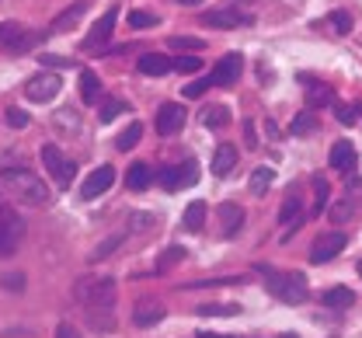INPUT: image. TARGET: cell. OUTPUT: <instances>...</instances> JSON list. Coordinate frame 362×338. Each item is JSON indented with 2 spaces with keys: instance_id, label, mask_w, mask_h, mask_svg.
<instances>
[{
  "instance_id": "1",
  "label": "cell",
  "mask_w": 362,
  "mask_h": 338,
  "mask_svg": "<svg viewBox=\"0 0 362 338\" xmlns=\"http://www.w3.org/2000/svg\"><path fill=\"white\" fill-rule=\"evenodd\" d=\"M0 182L14 192V199H21V202H28V206H45V202L52 199V195H49V185H45L35 171H28V168H4V171H0Z\"/></svg>"
},
{
  "instance_id": "2",
  "label": "cell",
  "mask_w": 362,
  "mask_h": 338,
  "mask_svg": "<svg viewBox=\"0 0 362 338\" xmlns=\"http://www.w3.org/2000/svg\"><path fill=\"white\" fill-rule=\"evenodd\" d=\"M255 272H262L265 286H269L272 296H279L282 303H303L310 290H307V279L300 272H279L272 265H255Z\"/></svg>"
},
{
  "instance_id": "3",
  "label": "cell",
  "mask_w": 362,
  "mask_h": 338,
  "mask_svg": "<svg viewBox=\"0 0 362 338\" xmlns=\"http://www.w3.org/2000/svg\"><path fill=\"white\" fill-rule=\"evenodd\" d=\"M115 279L112 276H101V279H81L77 286H74V296L81 300V303H88L90 310H112L115 307Z\"/></svg>"
},
{
  "instance_id": "4",
  "label": "cell",
  "mask_w": 362,
  "mask_h": 338,
  "mask_svg": "<svg viewBox=\"0 0 362 338\" xmlns=\"http://www.w3.org/2000/svg\"><path fill=\"white\" fill-rule=\"evenodd\" d=\"M42 168L49 171V178H52V185H59V189H70L74 185V178H77V164L59 150L56 144H45L42 146Z\"/></svg>"
},
{
  "instance_id": "5",
  "label": "cell",
  "mask_w": 362,
  "mask_h": 338,
  "mask_svg": "<svg viewBox=\"0 0 362 338\" xmlns=\"http://www.w3.org/2000/svg\"><path fill=\"white\" fill-rule=\"evenodd\" d=\"M345 244H349V238H345L341 231L320 234V238L314 241V247H310V262H314V265H327L334 255H341V251H345Z\"/></svg>"
},
{
  "instance_id": "6",
  "label": "cell",
  "mask_w": 362,
  "mask_h": 338,
  "mask_svg": "<svg viewBox=\"0 0 362 338\" xmlns=\"http://www.w3.org/2000/svg\"><path fill=\"white\" fill-rule=\"evenodd\" d=\"M35 42V35L21 25V21H0V49L7 52H25Z\"/></svg>"
},
{
  "instance_id": "7",
  "label": "cell",
  "mask_w": 362,
  "mask_h": 338,
  "mask_svg": "<svg viewBox=\"0 0 362 338\" xmlns=\"http://www.w3.org/2000/svg\"><path fill=\"white\" fill-rule=\"evenodd\" d=\"M59 88H63V81L56 77V74H39V77H32L28 84H25V98L28 101H39V105H45V101H52V98L59 95Z\"/></svg>"
},
{
  "instance_id": "8",
  "label": "cell",
  "mask_w": 362,
  "mask_h": 338,
  "mask_svg": "<svg viewBox=\"0 0 362 338\" xmlns=\"http://www.w3.org/2000/svg\"><path fill=\"white\" fill-rule=\"evenodd\" d=\"M240 70H244V56L240 52H226L223 59L216 63V70L209 74V81H213V88H230V84H237Z\"/></svg>"
},
{
  "instance_id": "9",
  "label": "cell",
  "mask_w": 362,
  "mask_h": 338,
  "mask_svg": "<svg viewBox=\"0 0 362 338\" xmlns=\"http://www.w3.org/2000/svg\"><path fill=\"white\" fill-rule=\"evenodd\" d=\"M115 21H119V7L112 4L98 21H94V28H90V35L84 39V49H94V46H105L108 39H112V32H115Z\"/></svg>"
},
{
  "instance_id": "10",
  "label": "cell",
  "mask_w": 362,
  "mask_h": 338,
  "mask_svg": "<svg viewBox=\"0 0 362 338\" xmlns=\"http://www.w3.org/2000/svg\"><path fill=\"white\" fill-rule=\"evenodd\" d=\"M115 185V168L112 164H101L98 171H90L88 182L81 185V199H98L101 192H108Z\"/></svg>"
},
{
  "instance_id": "11",
  "label": "cell",
  "mask_w": 362,
  "mask_h": 338,
  "mask_svg": "<svg viewBox=\"0 0 362 338\" xmlns=\"http://www.w3.org/2000/svg\"><path fill=\"white\" fill-rule=\"evenodd\" d=\"M255 18L251 14H240L237 7H220V11H209L202 14V25L206 28H237V25H251Z\"/></svg>"
},
{
  "instance_id": "12",
  "label": "cell",
  "mask_w": 362,
  "mask_h": 338,
  "mask_svg": "<svg viewBox=\"0 0 362 338\" xmlns=\"http://www.w3.org/2000/svg\"><path fill=\"white\" fill-rule=\"evenodd\" d=\"M181 126H185V108H181L178 101H164L160 112H157V133L160 136H171V133H178Z\"/></svg>"
},
{
  "instance_id": "13",
  "label": "cell",
  "mask_w": 362,
  "mask_h": 338,
  "mask_svg": "<svg viewBox=\"0 0 362 338\" xmlns=\"http://www.w3.org/2000/svg\"><path fill=\"white\" fill-rule=\"evenodd\" d=\"M136 70L143 77H164V74H171V56H164V52H143L136 59Z\"/></svg>"
},
{
  "instance_id": "14",
  "label": "cell",
  "mask_w": 362,
  "mask_h": 338,
  "mask_svg": "<svg viewBox=\"0 0 362 338\" xmlns=\"http://www.w3.org/2000/svg\"><path fill=\"white\" fill-rule=\"evenodd\" d=\"M216 216H220L223 238H237V234H240V227H244V209H240L237 202H220Z\"/></svg>"
},
{
  "instance_id": "15",
  "label": "cell",
  "mask_w": 362,
  "mask_h": 338,
  "mask_svg": "<svg viewBox=\"0 0 362 338\" xmlns=\"http://www.w3.org/2000/svg\"><path fill=\"white\" fill-rule=\"evenodd\" d=\"M303 84H307V112H314V108H327V105H334V91L327 88V84H320L314 77H300Z\"/></svg>"
},
{
  "instance_id": "16",
  "label": "cell",
  "mask_w": 362,
  "mask_h": 338,
  "mask_svg": "<svg viewBox=\"0 0 362 338\" xmlns=\"http://www.w3.org/2000/svg\"><path fill=\"white\" fill-rule=\"evenodd\" d=\"M164 321V307L157 303V300H139L133 310V325L136 328H153V325H160Z\"/></svg>"
},
{
  "instance_id": "17",
  "label": "cell",
  "mask_w": 362,
  "mask_h": 338,
  "mask_svg": "<svg viewBox=\"0 0 362 338\" xmlns=\"http://www.w3.org/2000/svg\"><path fill=\"white\" fill-rule=\"evenodd\" d=\"M331 168L334 171H352L356 164H359V153H356V146L349 144V140H338V144L331 146Z\"/></svg>"
},
{
  "instance_id": "18",
  "label": "cell",
  "mask_w": 362,
  "mask_h": 338,
  "mask_svg": "<svg viewBox=\"0 0 362 338\" xmlns=\"http://www.w3.org/2000/svg\"><path fill=\"white\" fill-rule=\"evenodd\" d=\"M233 168H237V146L220 144L216 146V153H213V175H216V178H226Z\"/></svg>"
},
{
  "instance_id": "19",
  "label": "cell",
  "mask_w": 362,
  "mask_h": 338,
  "mask_svg": "<svg viewBox=\"0 0 362 338\" xmlns=\"http://www.w3.org/2000/svg\"><path fill=\"white\" fill-rule=\"evenodd\" d=\"M181 227H185L188 234H199V231L206 227V202H202V199H192V202H188V209H185V216H181Z\"/></svg>"
},
{
  "instance_id": "20",
  "label": "cell",
  "mask_w": 362,
  "mask_h": 338,
  "mask_svg": "<svg viewBox=\"0 0 362 338\" xmlns=\"http://www.w3.org/2000/svg\"><path fill=\"white\" fill-rule=\"evenodd\" d=\"M150 182H153V171H150V164L136 161V164H129V168H126V185H129L133 192H143Z\"/></svg>"
},
{
  "instance_id": "21",
  "label": "cell",
  "mask_w": 362,
  "mask_h": 338,
  "mask_svg": "<svg viewBox=\"0 0 362 338\" xmlns=\"http://www.w3.org/2000/svg\"><path fill=\"white\" fill-rule=\"evenodd\" d=\"M320 303H324V307H331V310H345V307H352V303H356V293L349 290V286H334V290L320 293Z\"/></svg>"
},
{
  "instance_id": "22",
  "label": "cell",
  "mask_w": 362,
  "mask_h": 338,
  "mask_svg": "<svg viewBox=\"0 0 362 338\" xmlns=\"http://www.w3.org/2000/svg\"><path fill=\"white\" fill-rule=\"evenodd\" d=\"M272 182H275V168H269V164H258V168L251 171V182H247V189H251V195H265Z\"/></svg>"
},
{
  "instance_id": "23",
  "label": "cell",
  "mask_w": 362,
  "mask_h": 338,
  "mask_svg": "<svg viewBox=\"0 0 362 338\" xmlns=\"http://www.w3.org/2000/svg\"><path fill=\"white\" fill-rule=\"evenodd\" d=\"M84 11H88V4H84V0H81V4H74V7H66V11H63V14H59V18H56V21L49 25V32H45V35H56V32H63V28L77 25Z\"/></svg>"
},
{
  "instance_id": "24",
  "label": "cell",
  "mask_w": 362,
  "mask_h": 338,
  "mask_svg": "<svg viewBox=\"0 0 362 338\" xmlns=\"http://www.w3.org/2000/svg\"><path fill=\"white\" fill-rule=\"evenodd\" d=\"M98 98H101L98 74H94V70H81V101H84V105H98Z\"/></svg>"
},
{
  "instance_id": "25",
  "label": "cell",
  "mask_w": 362,
  "mask_h": 338,
  "mask_svg": "<svg viewBox=\"0 0 362 338\" xmlns=\"http://www.w3.org/2000/svg\"><path fill=\"white\" fill-rule=\"evenodd\" d=\"M226 122H230V108H226V105L202 108V126H206V129H223Z\"/></svg>"
},
{
  "instance_id": "26",
  "label": "cell",
  "mask_w": 362,
  "mask_h": 338,
  "mask_svg": "<svg viewBox=\"0 0 362 338\" xmlns=\"http://www.w3.org/2000/svg\"><path fill=\"white\" fill-rule=\"evenodd\" d=\"M195 314L199 317H233V314H240V303H202V307H195Z\"/></svg>"
},
{
  "instance_id": "27",
  "label": "cell",
  "mask_w": 362,
  "mask_h": 338,
  "mask_svg": "<svg viewBox=\"0 0 362 338\" xmlns=\"http://www.w3.org/2000/svg\"><path fill=\"white\" fill-rule=\"evenodd\" d=\"M129 112V105L126 101H119V98H108V101H101V108H98V119L108 126V122H115L119 115H126Z\"/></svg>"
},
{
  "instance_id": "28",
  "label": "cell",
  "mask_w": 362,
  "mask_h": 338,
  "mask_svg": "<svg viewBox=\"0 0 362 338\" xmlns=\"http://www.w3.org/2000/svg\"><path fill=\"white\" fill-rule=\"evenodd\" d=\"M122 241H126V234H112V238H105V241H101V244H98V247H94V251L88 255V262H105V258H108L112 251H119V247H122Z\"/></svg>"
},
{
  "instance_id": "29",
  "label": "cell",
  "mask_w": 362,
  "mask_h": 338,
  "mask_svg": "<svg viewBox=\"0 0 362 338\" xmlns=\"http://www.w3.org/2000/svg\"><path fill=\"white\" fill-rule=\"evenodd\" d=\"M300 209H303V199L296 192L286 195V202H282V209H279V223H289V220H300Z\"/></svg>"
},
{
  "instance_id": "30",
  "label": "cell",
  "mask_w": 362,
  "mask_h": 338,
  "mask_svg": "<svg viewBox=\"0 0 362 338\" xmlns=\"http://www.w3.org/2000/svg\"><path fill=\"white\" fill-rule=\"evenodd\" d=\"M195 182H199V161L188 157L185 164H178V189H188V185H195Z\"/></svg>"
},
{
  "instance_id": "31",
  "label": "cell",
  "mask_w": 362,
  "mask_h": 338,
  "mask_svg": "<svg viewBox=\"0 0 362 338\" xmlns=\"http://www.w3.org/2000/svg\"><path fill=\"white\" fill-rule=\"evenodd\" d=\"M139 136H143V126H139V122H129V126H126V129L119 133V140H115V146H119V150L126 153V150H133V146L139 144Z\"/></svg>"
},
{
  "instance_id": "32",
  "label": "cell",
  "mask_w": 362,
  "mask_h": 338,
  "mask_svg": "<svg viewBox=\"0 0 362 338\" xmlns=\"http://www.w3.org/2000/svg\"><path fill=\"white\" fill-rule=\"evenodd\" d=\"M289 129H293V136H307V133H314L317 129V115L314 112H300V115L293 119V126H289Z\"/></svg>"
},
{
  "instance_id": "33",
  "label": "cell",
  "mask_w": 362,
  "mask_h": 338,
  "mask_svg": "<svg viewBox=\"0 0 362 338\" xmlns=\"http://www.w3.org/2000/svg\"><path fill=\"white\" fill-rule=\"evenodd\" d=\"M244 279L240 276H223V279H195V283H185V290H206V286H240Z\"/></svg>"
},
{
  "instance_id": "34",
  "label": "cell",
  "mask_w": 362,
  "mask_h": 338,
  "mask_svg": "<svg viewBox=\"0 0 362 338\" xmlns=\"http://www.w3.org/2000/svg\"><path fill=\"white\" fill-rule=\"evenodd\" d=\"M331 28H334V35H349L352 32V14L349 11H331Z\"/></svg>"
},
{
  "instance_id": "35",
  "label": "cell",
  "mask_w": 362,
  "mask_h": 338,
  "mask_svg": "<svg viewBox=\"0 0 362 338\" xmlns=\"http://www.w3.org/2000/svg\"><path fill=\"white\" fill-rule=\"evenodd\" d=\"M185 255H188V251H185L181 244H171V247L164 251V258L157 262V272H168L171 265H178V262H181V258H185Z\"/></svg>"
},
{
  "instance_id": "36",
  "label": "cell",
  "mask_w": 362,
  "mask_h": 338,
  "mask_svg": "<svg viewBox=\"0 0 362 338\" xmlns=\"http://www.w3.org/2000/svg\"><path fill=\"white\" fill-rule=\"evenodd\" d=\"M314 192H317V213H324L327 206H331V185H327V178H314Z\"/></svg>"
},
{
  "instance_id": "37",
  "label": "cell",
  "mask_w": 362,
  "mask_h": 338,
  "mask_svg": "<svg viewBox=\"0 0 362 338\" xmlns=\"http://www.w3.org/2000/svg\"><path fill=\"white\" fill-rule=\"evenodd\" d=\"M171 70H178V74H195V70H202V59H199V56H178V59H171Z\"/></svg>"
},
{
  "instance_id": "38",
  "label": "cell",
  "mask_w": 362,
  "mask_h": 338,
  "mask_svg": "<svg viewBox=\"0 0 362 338\" xmlns=\"http://www.w3.org/2000/svg\"><path fill=\"white\" fill-rule=\"evenodd\" d=\"M129 25H133V28H153V25H160V18L150 14V11H133V14H129Z\"/></svg>"
},
{
  "instance_id": "39",
  "label": "cell",
  "mask_w": 362,
  "mask_h": 338,
  "mask_svg": "<svg viewBox=\"0 0 362 338\" xmlns=\"http://www.w3.org/2000/svg\"><path fill=\"white\" fill-rule=\"evenodd\" d=\"M4 122H7L11 129H25V126H28V112H21V108H7V112H4Z\"/></svg>"
},
{
  "instance_id": "40",
  "label": "cell",
  "mask_w": 362,
  "mask_h": 338,
  "mask_svg": "<svg viewBox=\"0 0 362 338\" xmlns=\"http://www.w3.org/2000/svg\"><path fill=\"white\" fill-rule=\"evenodd\" d=\"M157 182H160L168 192H175V189H178V164H175V168H160V171H157Z\"/></svg>"
},
{
  "instance_id": "41",
  "label": "cell",
  "mask_w": 362,
  "mask_h": 338,
  "mask_svg": "<svg viewBox=\"0 0 362 338\" xmlns=\"http://www.w3.org/2000/svg\"><path fill=\"white\" fill-rule=\"evenodd\" d=\"M0 290L21 293L25 290V276H21V272H14V276H0Z\"/></svg>"
},
{
  "instance_id": "42",
  "label": "cell",
  "mask_w": 362,
  "mask_h": 338,
  "mask_svg": "<svg viewBox=\"0 0 362 338\" xmlns=\"http://www.w3.org/2000/svg\"><path fill=\"white\" fill-rule=\"evenodd\" d=\"M209 88H213V81H209V77H199V81H192V84L185 88V98H202Z\"/></svg>"
},
{
  "instance_id": "43",
  "label": "cell",
  "mask_w": 362,
  "mask_h": 338,
  "mask_svg": "<svg viewBox=\"0 0 362 338\" xmlns=\"http://www.w3.org/2000/svg\"><path fill=\"white\" fill-rule=\"evenodd\" d=\"M171 49H202V39H192V35H175Z\"/></svg>"
},
{
  "instance_id": "44",
  "label": "cell",
  "mask_w": 362,
  "mask_h": 338,
  "mask_svg": "<svg viewBox=\"0 0 362 338\" xmlns=\"http://www.w3.org/2000/svg\"><path fill=\"white\" fill-rule=\"evenodd\" d=\"M359 108H362V105H356V108H349V105H338V122H341V126H352Z\"/></svg>"
},
{
  "instance_id": "45",
  "label": "cell",
  "mask_w": 362,
  "mask_h": 338,
  "mask_svg": "<svg viewBox=\"0 0 362 338\" xmlns=\"http://www.w3.org/2000/svg\"><path fill=\"white\" fill-rule=\"evenodd\" d=\"M129 223H133V231H150V227H153V216H150V213H133Z\"/></svg>"
},
{
  "instance_id": "46",
  "label": "cell",
  "mask_w": 362,
  "mask_h": 338,
  "mask_svg": "<svg viewBox=\"0 0 362 338\" xmlns=\"http://www.w3.org/2000/svg\"><path fill=\"white\" fill-rule=\"evenodd\" d=\"M244 144H247V150H258V136H255V122H251V119H247V122H244Z\"/></svg>"
},
{
  "instance_id": "47",
  "label": "cell",
  "mask_w": 362,
  "mask_h": 338,
  "mask_svg": "<svg viewBox=\"0 0 362 338\" xmlns=\"http://www.w3.org/2000/svg\"><path fill=\"white\" fill-rule=\"evenodd\" d=\"M56 338H81V332L70 321H63V325H56Z\"/></svg>"
},
{
  "instance_id": "48",
  "label": "cell",
  "mask_w": 362,
  "mask_h": 338,
  "mask_svg": "<svg viewBox=\"0 0 362 338\" xmlns=\"http://www.w3.org/2000/svg\"><path fill=\"white\" fill-rule=\"evenodd\" d=\"M74 59H63V56H52V52H45L42 56V66H70Z\"/></svg>"
},
{
  "instance_id": "49",
  "label": "cell",
  "mask_w": 362,
  "mask_h": 338,
  "mask_svg": "<svg viewBox=\"0 0 362 338\" xmlns=\"http://www.w3.org/2000/svg\"><path fill=\"white\" fill-rule=\"evenodd\" d=\"M11 247H14V238H11V234L0 227V251H11Z\"/></svg>"
},
{
  "instance_id": "50",
  "label": "cell",
  "mask_w": 362,
  "mask_h": 338,
  "mask_svg": "<svg viewBox=\"0 0 362 338\" xmlns=\"http://www.w3.org/2000/svg\"><path fill=\"white\" fill-rule=\"evenodd\" d=\"M195 338H233V335H216V332H199Z\"/></svg>"
},
{
  "instance_id": "51",
  "label": "cell",
  "mask_w": 362,
  "mask_h": 338,
  "mask_svg": "<svg viewBox=\"0 0 362 338\" xmlns=\"http://www.w3.org/2000/svg\"><path fill=\"white\" fill-rule=\"evenodd\" d=\"M178 4H202V0H178Z\"/></svg>"
},
{
  "instance_id": "52",
  "label": "cell",
  "mask_w": 362,
  "mask_h": 338,
  "mask_svg": "<svg viewBox=\"0 0 362 338\" xmlns=\"http://www.w3.org/2000/svg\"><path fill=\"white\" fill-rule=\"evenodd\" d=\"M359 276H362V262H359Z\"/></svg>"
},
{
  "instance_id": "53",
  "label": "cell",
  "mask_w": 362,
  "mask_h": 338,
  "mask_svg": "<svg viewBox=\"0 0 362 338\" xmlns=\"http://www.w3.org/2000/svg\"><path fill=\"white\" fill-rule=\"evenodd\" d=\"M286 338H296V335H286Z\"/></svg>"
}]
</instances>
